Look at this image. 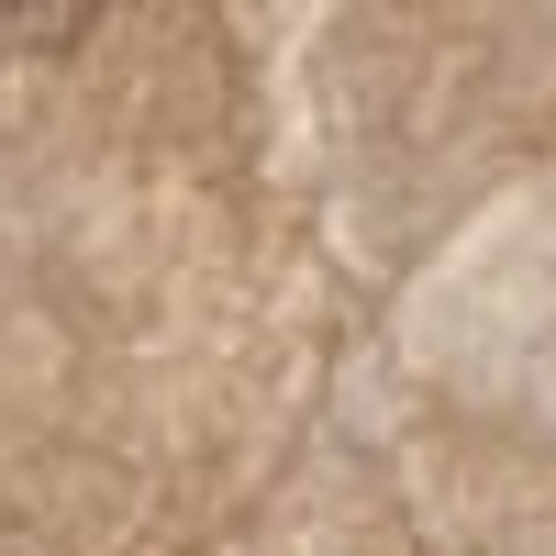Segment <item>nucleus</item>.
Instances as JSON below:
<instances>
[]
</instances>
